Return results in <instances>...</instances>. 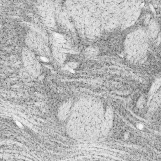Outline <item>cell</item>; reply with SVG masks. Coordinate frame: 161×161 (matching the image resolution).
Instances as JSON below:
<instances>
[{
  "mask_svg": "<svg viewBox=\"0 0 161 161\" xmlns=\"http://www.w3.org/2000/svg\"><path fill=\"white\" fill-rule=\"evenodd\" d=\"M69 106H67V105H64V106H63L62 108V110H60V113H61V116L62 117H66L67 115L69 113Z\"/></svg>",
  "mask_w": 161,
  "mask_h": 161,
  "instance_id": "cell-1",
  "label": "cell"
}]
</instances>
